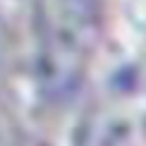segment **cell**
Wrapping results in <instances>:
<instances>
[{"label":"cell","instance_id":"6da1fadb","mask_svg":"<svg viewBox=\"0 0 146 146\" xmlns=\"http://www.w3.org/2000/svg\"><path fill=\"white\" fill-rule=\"evenodd\" d=\"M103 0H43L36 19V84L48 101L74 96L103 29Z\"/></svg>","mask_w":146,"mask_h":146},{"label":"cell","instance_id":"7a4b0ae2","mask_svg":"<svg viewBox=\"0 0 146 146\" xmlns=\"http://www.w3.org/2000/svg\"><path fill=\"white\" fill-rule=\"evenodd\" d=\"M139 125L122 108H98L82 127L79 146H137Z\"/></svg>","mask_w":146,"mask_h":146},{"label":"cell","instance_id":"3957f363","mask_svg":"<svg viewBox=\"0 0 146 146\" xmlns=\"http://www.w3.org/2000/svg\"><path fill=\"white\" fill-rule=\"evenodd\" d=\"M43 0H0V22L7 27L36 24Z\"/></svg>","mask_w":146,"mask_h":146},{"label":"cell","instance_id":"277c9868","mask_svg":"<svg viewBox=\"0 0 146 146\" xmlns=\"http://www.w3.org/2000/svg\"><path fill=\"white\" fill-rule=\"evenodd\" d=\"M0 146H12L10 137H7V129H5V125L0 122Z\"/></svg>","mask_w":146,"mask_h":146},{"label":"cell","instance_id":"5b68a950","mask_svg":"<svg viewBox=\"0 0 146 146\" xmlns=\"http://www.w3.org/2000/svg\"><path fill=\"white\" fill-rule=\"evenodd\" d=\"M22 146H50L48 141H43V139H29L27 144H22Z\"/></svg>","mask_w":146,"mask_h":146}]
</instances>
